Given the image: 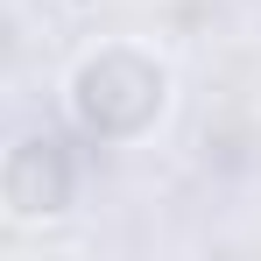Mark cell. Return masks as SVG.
<instances>
[{"label":"cell","instance_id":"obj_1","mask_svg":"<svg viewBox=\"0 0 261 261\" xmlns=\"http://www.w3.org/2000/svg\"><path fill=\"white\" fill-rule=\"evenodd\" d=\"M170 106V71L134 43H106L71 71V113L92 141H141Z\"/></svg>","mask_w":261,"mask_h":261},{"label":"cell","instance_id":"obj_2","mask_svg":"<svg viewBox=\"0 0 261 261\" xmlns=\"http://www.w3.org/2000/svg\"><path fill=\"white\" fill-rule=\"evenodd\" d=\"M71 198H78V170H71V155L57 148V141H21L7 163H0V205L14 219H57L71 212Z\"/></svg>","mask_w":261,"mask_h":261}]
</instances>
